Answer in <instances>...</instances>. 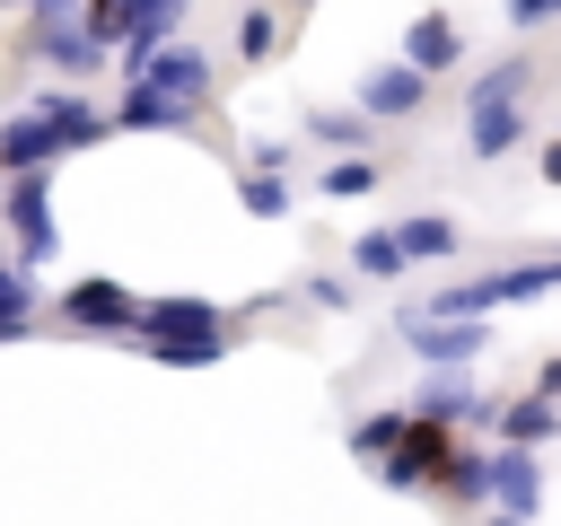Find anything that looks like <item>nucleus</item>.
Here are the masks:
<instances>
[{
  "label": "nucleus",
  "mask_w": 561,
  "mask_h": 526,
  "mask_svg": "<svg viewBox=\"0 0 561 526\" xmlns=\"http://www.w3.org/2000/svg\"><path fill=\"white\" fill-rule=\"evenodd\" d=\"M114 123L79 96V88H53V96H35L26 114H9L0 123V175H26V167H53L61 149H96Z\"/></svg>",
  "instance_id": "nucleus-1"
},
{
  "label": "nucleus",
  "mask_w": 561,
  "mask_h": 526,
  "mask_svg": "<svg viewBox=\"0 0 561 526\" xmlns=\"http://www.w3.org/2000/svg\"><path fill=\"white\" fill-rule=\"evenodd\" d=\"M561 289V263H517V272H473L456 289H438L421 316H491V307H526V298H552Z\"/></svg>",
  "instance_id": "nucleus-2"
},
{
  "label": "nucleus",
  "mask_w": 561,
  "mask_h": 526,
  "mask_svg": "<svg viewBox=\"0 0 561 526\" xmlns=\"http://www.w3.org/2000/svg\"><path fill=\"white\" fill-rule=\"evenodd\" d=\"M131 79L158 88L167 105H184V114L210 105V53H202V44H175V35H167V44H149V53L131 61Z\"/></svg>",
  "instance_id": "nucleus-3"
},
{
  "label": "nucleus",
  "mask_w": 561,
  "mask_h": 526,
  "mask_svg": "<svg viewBox=\"0 0 561 526\" xmlns=\"http://www.w3.org/2000/svg\"><path fill=\"white\" fill-rule=\"evenodd\" d=\"M0 219H9V245H18V263H53V254H61V237H53V184H44V167L9 175V193H0Z\"/></svg>",
  "instance_id": "nucleus-4"
},
{
  "label": "nucleus",
  "mask_w": 561,
  "mask_h": 526,
  "mask_svg": "<svg viewBox=\"0 0 561 526\" xmlns=\"http://www.w3.org/2000/svg\"><path fill=\"white\" fill-rule=\"evenodd\" d=\"M403 342H412V359L421 368H473L482 351H491V324L482 316H403Z\"/></svg>",
  "instance_id": "nucleus-5"
},
{
  "label": "nucleus",
  "mask_w": 561,
  "mask_h": 526,
  "mask_svg": "<svg viewBox=\"0 0 561 526\" xmlns=\"http://www.w3.org/2000/svg\"><path fill=\"white\" fill-rule=\"evenodd\" d=\"M438 465H447V430H438V421H412V412H403L394 447H377V482H386V491H430Z\"/></svg>",
  "instance_id": "nucleus-6"
},
{
  "label": "nucleus",
  "mask_w": 561,
  "mask_h": 526,
  "mask_svg": "<svg viewBox=\"0 0 561 526\" xmlns=\"http://www.w3.org/2000/svg\"><path fill=\"white\" fill-rule=\"evenodd\" d=\"M491 456V482H482V508H500V517H526L535 526V508H543V447H482Z\"/></svg>",
  "instance_id": "nucleus-7"
},
{
  "label": "nucleus",
  "mask_w": 561,
  "mask_h": 526,
  "mask_svg": "<svg viewBox=\"0 0 561 526\" xmlns=\"http://www.w3.org/2000/svg\"><path fill=\"white\" fill-rule=\"evenodd\" d=\"M131 316H140V298H131L123 281H70V289H61V324H70V333H105V342H123Z\"/></svg>",
  "instance_id": "nucleus-8"
},
{
  "label": "nucleus",
  "mask_w": 561,
  "mask_h": 526,
  "mask_svg": "<svg viewBox=\"0 0 561 526\" xmlns=\"http://www.w3.org/2000/svg\"><path fill=\"white\" fill-rule=\"evenodd\" d=\"M421 105H430V79H421L412 61H386V70L359 79V114H368V123H403V114H421Z\"/></svg>",
  "instance_id": "nucleus-9"
},
{
  "label": "nucleus",
  "mask_w": 561,
  "mask_h": 526,
  "mask_svg": "<svg viewBox=\"0 0 561 526\" xmlns=\"http://www.w3.org/2000/svg\"><path fill=\"white\" fill-rule=\"evenodd\" d=\"M517 140H526L517 96H482V105H465V149H473V158H508Z\"/></svg>",
  "instance_id": "nucleus-10"
},
{
  "label": "nucleus",
  "mask_w": 561,
  "mask_h": 526,
  "mask_svg": "<svg viewBox=\"0 0 561 526\" xmlns=\"http://www.w3.org/2000/svg\"><path fill=\"white\" fill-rule=\"evenodd\" d=\"M491 430H500L508 447H552V438H561V403H552L543 386H535V395H508V403L491 412Z\"/></svg>",
  "instance_id": "nucleus-11"
},
{
  "label": "nucleus",
  "mask_w": 561,
  "mask_h": 526,
  "mask_svg": "<svg viewBox=\"0 0 561 526\" xmlns=\"http://www.w3.org/2000/svg\"><path fill=\"white\" fill-rule=\"evenodd\" d=\"M175 18H184V0H123V26H114V61L131 70L149 44H167V35H175Z\"/></svg>",
  "instance_id": "nucleus-12"
},
{
  "label": "nucleus",
  "mask_w": 561,
  "mask_h": 526,
  "mask_svg": "<svg viewBox=\"0 0 561 526\" xmlns=\"http://www.w3.org/2000/svg\"><path fill=\"white\" fill-rule=\"evenodd\" d=\"M403 61H412L421 79H438V70H456V61H465V35H456V18H447V9H430V18H412V35H403Z\"/></svg>",
  "instance_id": "nucleus-13"
},
{
  "label": "nucleus",
  "mask_w": 561,
  "mask_h": 526,
  "mask_svg": "<svg viewBox=\"0 0 561 526\" xmlns=\"http://www.w3.org/2000/svg\"><path fill=\"white\" fill-rule=\"evenodd\" d=\"M131 333H228V307H210V298H140Z\"/></svg>",
  "instance_id": "nucleus-14"
},
{
  "label": "nucleus",
  "mask_w": 561,
  "mask_h": 526,
  "mask_svg": "<svg viewBox=\"0 0 561 526\" xmlns=\"http://www.w3.org/2000/svg\"><path fill=\"white\" fill-rule=\"evenodd\" d=\"M105 123H114V132H193L202 114H184V105H167L158 88H140V79H131V88H123V105H114Z\"/></svg>",
  "instance_id": "nucleus-15"
},
{
  "label": "nucleus",
  "mask_w": 561,
  "mask_h": 526,
  "mask_svg": "<svg viewBox=\"0 0 561 526\" xmlns=\"http://www.w3.org/2000/svg\"><path fill=\"white\" fill-rule=\"evenodd\" d=\"M35 53H44V61L61 70V79H88V70L105 61V44H96V35L79 26V18H61V26H44V35H35Z\"/></svg>",
  "instance_id": "nucleus-16"
},
{
  "label": "nucleus",
  "mask_w": 561,
  "mask_h": 526,
  "mask_svg": "<svg viewBox=\"0 0 561 526\" xmlns=\"http://www.w3.org/2000/svg\"><path fill=\"white\" fill-rule=\"evenodd\" d=\"M123 342H140L158 368H210V359H219L237 333H123Z\"/></svg>",
  "instance_id": "nucleus-17"
},
{
  "label": "nucleus",
  "mask_w": 561,
  "mask_h": 526,
  "mask_svg": "<svg viewBox=\"0 0 561 526\" xmlns=\"http://www.w3.org/2000/svg\"><path fill=\"white\" fill-rule=\"evenodd\" d=\"M35 333V272L0 254V342H26Z\"/></svg>",
  "instance_id": "nucleus-18"
},
{
  "label": "nucleus",
  "mask_w": 561,
  "mask_h": 526,
  "mask_svg": "<svg viewBox=\"0 0 561 526\" xmlns=\"http://www.w3.org/2000/svg\"><path fill=\"white\" fill-rule=\"evenodd\" d=\"M394 245H403V263H447V254H456V219H438V210H412V219L394 228Z\"/></svg>",
  "instance_id": "nucleus-19"
},
{
  "label": "nucleus",
  "mask_w": 561,
  "mask_h": 526,
  "mask_svg": "<svg viewBox=\"0 0 561 526\" xmlns=\"http://www.w3.org/2000/svg\"><path fill=\"white\" fill-rule=\"evenodd\" d=\"M465 403H473V386H465L456 368H438V377H430V386H421V395H412L403 412H412V421H438V430H447V421H465Z\"/></svg>",
  "instance_id": "nucleus-20"
},
{
  "label": "nucleus",
  "mask_w": 561,
  "mask_h": 526,
  "mask_svg": "<svg viewBox=\"0 0 561 526\" xmlns=\"http://www.w3.org/2000/svg\"><path fill=\"white\" fill-rule=\"evenodd\" d=\"M482 482H491V456H482V447H447V465H438V482H430V491H447V500L482 508Z\"/></svg>",
  "instance_id": "nucleus-21"
},
{
  "label": "nucleus",
  "mask_w": 561,
  "mask_h": 526,
  "mask_svg": "<svg viewBox=\"0 0 561 526\" xmlns=\"http://www.w3.org/2000/svg\"><path fill=\"white\" fill-rule=\"evenodd\" d=\"M351 272H359V281H403V245H394V228H368V237L351 245Z\"/></svg>",
  "instance_id": "nucleus-22"
},
{
  "label": "nucleus",
  "mask_w": 561,
  "mask_h": 526,
  "mask_svg": "<svg viewBox=\"0 0 561 526\" xmlns=\"http://www.w3.org/2000/svg\"><path fill=\"white\" fill-rule=\"evenodd\" d=\"M307 132H316L324 149H368V132H377V123H368L359 105H351V114H342V105H324V114H307Z\"/></svg>",
  "instance_id": "nucleus-23"
},
{
  "label": "nucleus",
  "mask_w": 561,
  "mask_h": 526,
  "mask_svg": "<svg viewBox=\"0 0 561 526\" xmlns=\"http://www.w3.org/2000/svg\"><path fill=\"white\" fill-rule=\"evenodd\" d=\"M237 202H245L254 219H289V202H298V193H289V175H263V167H245V184H237Z\"/></svg>",
  "instance_id": "nucleus-24"
},
{
  "label": "nucleus",
  "mask_w": 561,
  "mask_h": 526,
  "mask_svg": "<svg viewBox=\"0 0 561 526\" xmlns=\"http://www.w3.org/2000/svg\"><path fill=\"white\" fill-rule=\"evenodd\" d=\"M526 79H535V61H526V53H508V61H491V70L473 79V96H465V105H482V96H526Z\"/></svg>",
  "instance_id": "nucleus-25"
},
{
  "label": "nucleus",
  "mask_w": 561,
  "mask_h": 526,
  "mask_svg": "<svg viewBox=\"0 0 561 526\" xmlns=\"http://www.w3.org/2000/svg\"><path fill=\"white\" fill-rule=\"evenodd\" d=\"M368 184H377V167H368V158H359V149H351V158H333V167H324V193H333V202H359V193H368Z\"/></svg>",
  "instance_id": "nucleus-26"
},
{
  "label": "nucleus",
  "mask_w": 561,
  "mask_h": 526,
  "mask_svg": "<svg viewBox=\"0 0 561 526\" xmlns=\"http://www.w3.org/2000/svg\"><path fill=\"white\" fill-rule=\"evenodd\" d=\"M394 430H403V403H386V412L351 421V456H377V447H394Z\"/></svg>",
  "instance_id": "nucleus-27"
},
{
  "label": "nucleus",
  "mask_w": 561,
  "mask_h": 526,
  "mask_svg": "<svg viewBox=\"0 0 561 526\" xmlns=\"http://www.w3.org/2000/svg\"><path fill=\"white\" fill-rule=\"evenodd\" d=\"M272 44H280L272 9H245V18H237V53H245V61H272Z\"/></svg>",
  "instance_id": "nucleus-28"
},
{
  "label": "nucleus",
  "mask_w": 561,
  "mask_h": 526,
  "mask_svg": "<svg viewBox=\"0 0 561 526\" xmlns=\"http://www.w3.org/2000/svg\"><path fill=\"white\" fill-rule=\"evenodd\" d=\"M307 298H316V307H351V281H342V272H316Z\"/></svg>",
  "instance_id": "nucleus-29"
},
{
  "label": "nucleus",
  "mask_w": 561,
  "mask_h": 526,
  "mask_svg": "<svg viewBox=\"0 0 561 526\" xmlns=\"http://www.w3.org/2000/svg\"><path fill=\"white\" fill-rule=\"evenodd\" d=\"M552 9H561V0H508V26H543Z\"/></svg>",
  "instance_id": "nucleus-30"
},
{
  "label": "nucleus",
  "mask_w": 561,
  "mask_h": 526,
  "mask_svg": "<svg viewBox=\"0 0 561 526\" xmlns=\"http://www.w3.org/2000/svg\"><path fill=\"white\" fill-rule=\"evenodd\" d=\"M482 526H526V517H500V508H491V517H482Z\"/></svg>",
  "instance_id": "nucleus-31"
},
{
  "label": "nucleus",
  "mask_w": 561,
  "mask_h": 526,
  "mask_svg": "<svg viewBox=\"0 0 561 526\" xmlns=\"http://www.w3.org/2000/svg\"><path fill=\"white\" fill-rule=\"evenodd\" d=\"M9 9H26V0H9Z\"/></svg>",
  "instance_id": "nucleus-32"
},
{
  "label": "nucleus",
  "mask_w": 561,
  "mask_h": 526,
  "mask_svg": "<svg viewBox=\"0 0 561 526\" xmlns=\"http://www.w3.org/2000/svg\"><path fill=\"white\" fill-rule=\"evenodd\" d=\"M298 9H307V0H298Z\"/></svg>",
  "instance_id": "nucleus-33"
}]
</instances>
